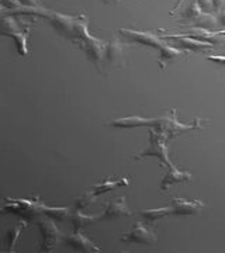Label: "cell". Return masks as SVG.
Instances as JSON below:
<instances>
[{
    "mask_svg": "<svg viewBox=\"0 0 225 253\" xmlns=\"http://www.w3.org/2000/svg\"><path fill=\"white\" fill-rule=\"evenodd\" d=\"M130 183V179L128 177H123V179H106V180H103L99 184H94L90 191L94 194V196H97L99 197L100 194H103V193H107L110 190L113 189H117V187H121V186H127Z\"/></svg>",
    "mask_w": 225,
    "mask_h": 253,
    "instance_id": "cell-16",
    "label": "cell"
},
{
    "mask_svg": "<svg viewBox=\"0 0 225 253\" xmlns=\"http://www.w3.org/2000/svg\"><path fill=\"white\" fill-rule=\"evenodd\" d=\"M218 24H221V26H224L225 27V10H223V11L220 13V16H218Z\"/></svg>",
    "mask_w": 225,
    "mask_h": 253,
    "instance_id": "cell-27",
    "label": "cell"
},
{
    "mask_svg": "<svg viewBox=\"0 0 225 253\" xmlns=\"http://www.w3.org/2000/svg\"><path fill=\"white\" fill-rule=\"evenodd\" d=\"M104 3H107V4H117V3H120L121 0H103Z\"/></svg>",
    "mask_w": 225,
    "mask_h": 253,
    "instance_id": "cell-29",
    "label": "cell"
},
{
    "mask_svg": "<svg viewBox=\"0 0 225 253\" xmlns=\"http://www.w3.org/2000/svg\"><path fill=\"white\" fill-rule=\"evenodd\" d=\"M96 200H97V196H94L89 190L83 197L76 201V210H85L86 207H90L93 203H96Z\"/></svg>",
    "mask_w": 225,
    "mask_h": 253,
    "instance_id": "cell-21",
    "label": "cell"
},
{
    "mask_svg": "<svg viewBox=\"0 0 225 253\" xmlns=\"http://www.w3.org/2000/svg\"><path fill=\"white\" fill-rule=\"evenodd\" d=\"M163 40H171L172 45H179L181 48H184L186 51H207V49H213L214 45L210 44V42H204V41H198L194 38H190V37L181 36V34H168V36H163Z\"/></svg>",
    "mask_w": 225,
    "mask_h": 253,
    "instance_id": "cell-10",
    "label": "cell"
},
{
    "mask_svg": "<svg viewBox=\"0 0 225 253\" xmlns=\"http://www.w3.org/2000/svg\"><path fill=\"white\" fill-rule=\"evenodd\" d=\"M203 13H204V11L201 9V6L198 4L197 0H191L189 4H187V7L183 10L180 18L184 20V21H193V23H194Z\"/></svg>",
    "mask_w": 225,
    "mask_h": 253,
    "instance_id": "cell-20",
    "label": "cell"
},
{
    "mask_svg": "<svg viewBox=\"0 0 225 253\" xmlns=\"http://www.w3.org/2000/svg\"><path fill=\"white\" fill-rule=\"evenodd\" d=\"M1 7L3 9H10V10H17L20 7H23V3L20 0H1Z\"/></svg>",
    "mask_w": 225,
    "mask_h": 253,
    "instance_id": "cell-22",
    "label": "cell"
},
{
    "mask_svg": "<svg viewBox=\"0 0 225 253\" xmlns=\"http://www.w3.org/2000/svg\"><path fill=\"white\" fill-rule=\"evenodd\" d=\"M76 45L81 46L82 51L88 56V59H90L97 68H100V65L104 59V55H106V49H107L106 41H101L99 38H94L89 34L85 38H82Z\"/></svg>",
    "mask_w": 225,
    "mask_h": 253,
    "instance_id": "cell-4",
    "label": "cell"
},
{
    "mask_svg": "<svg viewBox=\"0 0 225 253\" xmlns=\"http://www.w3.org/2000/svg\"><path fill=\"white\" fill-rule=\"evenodd\" d=\"M158 236L153 232V229H151L149 226H145L141 222H136L134 226L120 236L121 242L126 244H144V245H152L156 242Z\"/></svg>",
    "mask_w": 225,
    "mask_h": 253,
    "instance_id": "cell-7",
    "label": "cell"
},
{
    "mask_svg": "<svg viewBox=\"0 0 225 253\" xmlns=\"http://www.w3.org/2000/svg\"><path fill=\"white\" fill-rule=\"evenodd\" d=\"M190 179H191V174H190L189 172H183V170L178 169L175 165H172L171 168H169V173L162 179L161 189H169L171 186L176 184V183H180V181H189Z\"/></svg>",
    "mask_w": 225,
    "mask_h": 253,
    "instance_id": "cell-15",
    "label": "cell"
},
{
    "mask_svg": "<svg viewBox=\"0 0 225 253\" xmlns=\"http://www.w3.org/2000/svg\"><path fill=\"white\" fill-rule=\"evenodd\" d=\"M71 221H72L75 229H81L83 226L90 225V224H94L100 221V215L96 214H83L82 210H76L71 215Z\"/></svg>",
    "mask_w": 225,
    "mask_h": 253,
    "instance_id": "cell-19",
    "label": "cell"
},
{
    "mask_svg": "<svg viewBox=\"0 0 225 253\" xmlns=\"http://www.w3.org/2000/svg\"><path fill=\"white\" fill-rule=\"evenodd\" d=\"M213 3H214V7L216 9H223L225 6V0H213Z\"/></svg>",
    "mask_w": 225,
    "mask_h": 253,
    "instance_id": "cell-26",
    "label": "cell"
},
{
    "mask_svg": "<svg viewBox=\"0 0 225 253\" xmlns=\"http://www.w3.org/2000/svg\"><path fill=\"white\" fill-rule=\"evenodd\" d=\"M206 58H207L208 61H211V62H216L218 65L225 66V56H223V55H207Z\"/></svg>",
    "mask_w": 225,
    "mask_h": 253,
    "instance_id": "cell-23",
    "label": "cell"
},
{
    "mask_svg": "<svg viewBox=\"0 0 225 253\" xmlns=\"http://www.w3.org/2000/svg\"><path fill=\"white\" fill-rule=\"evenodd\" d=\"M173 215H197L204 208V203L201 200L189 201L186 199H172Z\"/></svg>",
    "mask_w": 225,
    "mask_h": 253,
    "instance_id": "cell-12",
    "label": "cell"
},
{
    "mask_svg": "<svg viewBox=\"0 0 225 253\" xmlns=\"http://www.w3.org/2000/svg\"><path fill=\"white\" fill-rule=\"evenodd\" d=\"M124 46L120 40H113L107 42V49L104 55V61L107 62L108 68H118L124 63Z\"/></svg>",
    "mask_w": 225,
    "mask_h": 253,
    "instance_id": "cell-14",
    "label": "cell"
},
{
    "mask_svg": "<svg viewBox=\"0 0 225 253\" xmlns=\"http://www.w3.org/2000/svg\"><path fill=\"white\" fill-rule=\"evenodd\" d=\"M3 36L13 37L16 45H17L18 54L27 55V37H28V28L27 30H21L18 27L17 20L13 18L11 16L7 17L3 14Z\"/></svg>",
    "mask_w": 225,
    "mask_h": 253,
    "instance_id": "cell-6",
    "label": "cell"
},
{
    "mask_svg": "<svg viewBox=\"0 0 225 253\" xmlns=\"http://www.w3.org/2000/svg\"><path fill=\"white\" fill-rule=\"evenodd\" d=\"M120 33L126 37V38H128L130 41H133V42H138V44H142V45L152 46V48L159 51V54H163L169 48V44H166L163 41V38L153 36L152 33L135 31V30H131V28H121Z\"/></svg>",
    "mask_w": 225,
    "mask_h": 253,
    "instance_id": "cell-5",
    "label": "cell"
},
{
    "mask_svg": "<svg viewBox=\"0 0 225 253\" xmlns=\"http://www.w3.org/2000/svg\"><path fill=\"white\" fill-rule=\"evenodd\" d=\"M217 33H218L220 36H225V30H221V31H217Z\"/></svg>",
    "mask_w": 225,
    "mask_h": 253,
    "instance_id": "cell-30",
    "label": "cell"
},
{
    "mask_svg": "<svg viewBox=\"0 0 225 253\" xmlns=\"http://www.w3.org/2000/svg\"><path fill=\"white\" fill-rule=\"evenodd\" d=\"M169 136L165 132L159 131V129H149V149L145 151L141 155L135 156V159H142V158H148V156H156L159 159L161 165H166L168 168H171L173 163L169 161L168 158V146H166V141Z\"/></svg>",
    "mask_w": 225,
    "mask_h": 253,
    "instance_id": "cell-2",
    "label": "cell"
},
{
    "mask_svg": "<svg viewBox=\"0 0 225 253\" xmlns=\"http://www.w3.org/2000/svg\"><path fill=\"white\" fill-rule=\"evenodd\" d=\"M181 36L190 37L198 41H204V42H210L213 45H223L225 46V36H220L217 31H211L207 28L203 27H191L187 31H184Z\"/></svg>",
    "mask_w": 225,
    "mask_h": 253,
    "instance_id": "cell-11",
    "label": "cell"
},
{
    "mask_svg": "<svg viewBox=\"0 0 225 253\" xmlns=\"http://www.w3.org/2000/svg\"><path fill=\"white\" fill-rule=\"evenodd\" d=\"M26 228H27V221H26V219H20V221H17V222L7 231L6 242H7V251H9V252L13 251V248L17 244L18 236L21 235V232H23Z\"/></svg>",
    "mask_w": 225,
    "mask_h": 253,
    "instance_id": "cell-18",
    "label": "cell"
},
{
    "mask_svg": "<svg viewBox=\"0 0 225 253\" xmlns=\"http://www.w3.org/2000/svg\"><path fill=\"white\" fill-rule=\"evenodd\" d=\"M121 217H131V210L127 206L126 197H117V199L108 201L104 211L100 214V221L116 219V218Z\"/></svg>",
    "mask_w": 225,
    "mask_h": 253,
    "instance_id": "cell-9",
    "label": "cell"
},
{
    "mask_svg": "<svg viewBox=\"0 0 225 253\" xmlns=\"http://www.w3.org/2000/svg\"><path fill=\"white\" fill-rule=\"evenodd\" d=\"M63 241H65V244L68 245V246H71L75 251H81V252L86 253L100 252V248H97L90 239H88L86 236L82 234L79 229H75V232H73L72 235L65 238Z\"/></svg>",
    "mask_w": 225,
    "mask_h": 253,
    "instance_id": "cell-13",
    "label": "cell"
},
{
    "mask_svg": "<svg viewBox=\"0 0 225 253\" xmlns=\"http://www.w3.org/2000/svg\"><path fill=\"white\" fill-rule=\"evenodd\" d=\"M49 24L55 28V31L59 36L68 38L71 42L75 38V26H76V17L71 16H65L59 13H51V16L48 18Z\"/></svg>",
    "mask_w": 225,
    "mask_h": 253,
    "instance_id": "cell-8",
    "label": "cell"
},
{
    "mask_svg": "<svg viewBox=\"0 0 225 253\" xmlns=\"http://www.w3.org/2000/svg\"><path fill=\"white\" fill-rule=\"evenodd\" d=\"M198 4L201 6V9L203 10H210L214 7V3H213V0H197Z\"/></svg>",
    "mask_w": 225,
    "mask_h": 253,
    "instance_id": "cell-24",
    "label": "cell"
},
{
    "mask_svg": "<svg viewBox=\"0 0 225 253\" xmlns=\"http://www.w3.org/2000/svg\"><path fill=\"white\" fill-rule=\"evenodd\" d=\"M184 1H186V0H178V3L175 4V7L171 10L172 16H173V14H176V13H178V11L181 9V6H183V3H184Z\"/></svg>",
    "mask_w": 225,
    "mask_h": 253,
    "instance_id": "cell-25",
    "label": "cell"
},
{
    "mask_svg": "<svg viewBox=\"0 0 225 253\" xmlns=\"http://www.w3.org/2000/svg\"><path fill=\"white\" fill-rule=\"evenodd\" d=\"M139 215L144 218L146 222H156L158 219L173 215V208L171 207H162V208H151V210H141Z\"/></svg>",
    "mask_w": 225,
    "mask_h": 253,
    "instance_id": "cell-17",
    "label": "cell"
},
{
    "mask_svg": "<svg viewBox=\"0 0 225 253\" xmlns=\"http://www.w3.org/2000/svg\"><path fill=\"white\" fill-rule=\"evenodd\" d=\"M38 226L43 235V244H41V251L43 252H51L54 251L55 246L61 244V241L65 239L63 234L55 225L52 218H45V219H38Z\"/></svg>",
    "mask_w": 225,
    "mask_h": 253,
    "instance_id": "cell-3",
    "label": "cell"
},
{
    "mask_svg": "<svg viewBox=\"0 0 225 253\" xmlns=\"http://www.w3.org/2000/svg\"><path fill=\"white\" fill-rule=\"evenodd\" d=\"M23 3V6H38L36 0H20Z\"/></svg>",
    "mask_w": 225,
    "mask_h": 253,
    "instance_id": "cell-28",
    "label": "cell"
},
{
    "mask_svg": "<svg viewBox=\"0 0 225 253\" xmlns=\"http://www.w3.org/2000/svg\"><path fill=\"white\" fill-rule=\"evenodd\" d=\"M4 207L1 208V214H17V215H33V214H44L51 218L56 219H66L71 218V211L68 208H55V207H46L44 203L37 201V200H10Z\"/></svg>",
    "mask_w": 225,
    "mask_h": 253,
    "instance_id": "cell-1",
    "label": "cell"
}]
</instances>
